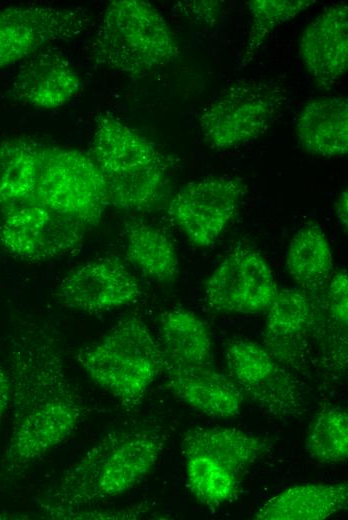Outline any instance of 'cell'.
Returning a JSON list of instances; mask_svg holds the SVG:
<instances>
[{
	"label": "cell",
	"instance_id": "f546056e",
	"mask_svg": "<svg viewBox=\"0 0 348 520\" xmlns=\"http://www.w3.org/2000/svg\"><path fill=\"white\" fill-rule=\"evenodd\" d=\"M12 400V379L10 372L0 366V421Z\"/></svg>",
	"mask_w": 348,
	"mask_h": 520
},
{
	"label": "cell",
	"instance_id": "44dd1931",
	"mask_svg": "<svg viewBox=\"0 0 348 520\" xmlns=\"http://www.w3.org/2000/svg\"><path fill=\"white\" fill-rule=\"evenodd\" d=\"M181 447L184 458L203 456L242 474L264 452L265 445L237 428L213 427L187 431Z\"/></svg>",
	"mask_w": 348,
	"mask_h": 520
},
{
	"label": "cell",
	"instance_id": "ac0fdd59",
	"mask_svg": "<svg viewBox=\"0 0 348 520\" xmlns=\"http://www.w3.org/2000/svg\"><path fill=\"white\" fill-rule=\"evenodd\" d=\"M164 366L196 368L213 365L212 339L205 323L192 311L172 308L159 318Z\"/></svg>",
	"mask_w": 348,
	"mask_h": 520
},
{
	"label": "cell",
	"instance_id": "ba28073f",
	"mask_svg": "<svg viewBox=\"0 0 348 520\" xmlns=\"http://www.w3.org/2000/svg\"><path fill=\"white\" fill-rule=\"evenodd\" d=\"M86 228L71 217L26 200L4 207L0 245L16 257L44 261L75 250Z\"/></svg>",
	"mask_w": 348,
	"mask_h": 520
},
{
	"label": "cell",
	"instance_id": "52a82bcc",
	"mask_svg": "<svg viewBox=\"0 0 348 520\" xmlns=\"http://www.w3.org/2000/svg\"><path fill=\"white\" fill-rule=\"evenodd\" d=\"M287 90L272 81L241 80L207 105L199 126L209 147L228 150L265 133L287 104Z\"/></svg>",
	"mask_w": 348,
	"mask_h": 520
},
{
	"label": "cell",
	"instance_id": "7402d4cb",
	"mask_svg": "<svg viewBox=\"0 0 348 520\" xmlns=\"http://www.w3.org/2000/svg\"><path fill=\"white\" fill-rule=\"evenodd\" d=\"M124 240L128 260L146 277L158 282L175 278L179 266L177 252L161 229L131 219L124 223Z\"/></svg>",
	"mask_w": 348,
	"mask_h": 520
},
{
	"label": "cell",
	"instance_id": "d4e9b609",
	"mask_svg": "<svg viewBox=\"0 0 348 520\" xmlns=\"http://www.w3.org/2000/svg\"><path fill=\"white\" fill-rule=\"evenodd\" d=\"M185 462L187 484L200 503L217 507L234 498L241 474L203 456L186 457Z\"/></svg>",
	"mask_w": 348,
	"mask_h": 520
},
{
	"label": "cell",
	"instance_id": "2e32d148",
	"mask_svg": "<svg viewBox=\"0 0 348 520\" xmlns=\"http://www.w3.org/2000/svg\"><path fill=\"white\" fill-rule=\"evenodd\" d=\"M80 86V77L66 58L55 53H38L20 67L12 83V93L33 107L56 109L67 104Z\"/></svg>",
	"mask_w": 348,
	"mask_h": 520
},
{
	"label": "cell",
	"instance_id": "277c9868",
	"mask_svg": "<svg viewBox=\"0 0 348 520\" xmlns=\"http://www.w3.org/2000/svg\"><path fill=\"white\" fill-rule=\"evenodd\" d=\"M180 48L162 14L141 0L110 2L91 44L94 63L108 70L144 75L167 65Z\"/></svg>",
	"mask_w": 348,
	"mask_h": 520
},
{
	"label": "cell",
	"instance_id": "7a4b0ae2",
	"mask_svg": "<svg viewBox=\"0 0 348 520\" xmlns=\"http://www.w3.org/2000/svg\"><path fill=\"white\" fill-rule=\"evenodd\" d=\"M163 445L154 432L106 434L49 489L46 508L76 510L124 494L149 475Z\"/></svg>",
	"mask_w": 348,
	"mask_h": 520
},
{
	"label": "cell",
	"instance_id": "7c38bea8",
	"mask_svg": "<svg viewBox=\"0 0 348 520\" xmlns=\"http://www.w3.org/2000/svg\"><path fill=\"white\" fill-rule=\"evenodd\" d=\"M273 272L261 254L238 248L215 268L205 287L217 311L254 314L266 311L278 293Z\"/></svg>",
	"mask_w": 348,
	"mask_h": 520
},
{
	"label": "cell",
	"instance_id": "6da1fadb",
	"mask_svg": "<svg viewBox=\"0 0 348 520\" xmlns=\"http://www.w3.org/2000/svg\"><path fill=\"white\" fill-rule=\"evenodd\" d=\"M13 422L5 466L20 470L62 444L83 416V400L69 380L50 332L30 324L12 341Z\"/></svg>",
	"mask_w": 348,
	"mask_h": 520
},
{
	"label": "cell",
	"instance_id": "f1b7e54d",
	"mask_svg": "<svg viewBox=\"0 0 348 520\" xmlns=\"http://www.w3.org/2000/svg\"><path fill=\"white\" fill-rule=\"evenodd\" d=\"M183 13L190 19H194L200 24L212 26L218 19L221 10L219 1H189L184 2Z\"/></svg>",
	"mask_w": 348,
	"mask_h": 520
},
{
	"label": "cell",
	"instance_id": "e0dca14e",
	"mask_svg": "<svg viewBox=\"0 0 348 520\" xmlns=\"http://www.w3.org/2000/svg\"><path fill=\"white\" fill-rule=\"evenodd\" d=\"M296 135L300 146L314 155L333 158L348 151V99L324 97L307 103L298 115Z\"/></svg>",
	"mask_w": 348,
	"mask_h": 520
},
{
	"label": "cell",
	"instance_id": "3957f363",
	"mask_svg": "<svg viewBox=\"0 0 348 520\" xmlns=\"http://www.w3.org/2000/svg\"><path fill=\"white\" fill-rule=\"evenodd\" d=\"M90 155L103 174L109 206L147 211L163 201L168 189L164 155L110 113L96 118Z\"/></svg>",
	"mask_w": 348,
	"mask_h": 520
},
{
	"label": "cell",
	"instance_id": "5bb4252c",
	"mask_svg": "<svg viewBox=\"0 0 348 520\" xmlns=\"http://www.w3.org/2000/svg\"><path fill=\"white\" fill-rule=\"evenodd\" d=\"M301 59L314 80L330 88L348 68V9L344 2L322 11L305 28L299 42Z\"/></svg>",
	"mask_w": 348,
	"mask_h": 520
},
{
	"label": "cell",
	"instance_id": "9a60e30c",
	"mask_svg": "<svg viewBox=\"0 0 348 520\" xmlns=\"http://www.w3.org/2000/svg\"><path fill=\"white\" fill-rule=\"evenodd\" d=\"M166 387L179 400L212 418H231L241 412L244 394L213 365L196 368L164 366Z\"/></svg>",
	"mask_w": 348,
	"mask_h": 520
},
{
	"label": "cell",
	"instance_id": "d6986e66",
	"mask_svg": "<svg viewBox=\"0 0 348 520\" xmlns=\"http://www.w3.org/2000/svg\"><path fill=\"white\" fill-rule=\"evenodd\" d=\"M346 483H306L289 487L264 502L257 520H323L347 507Z\"/></svg>",
	"mask_w": 348,
	"mask_h": 520
},
{
	"label": "cell",
	"instance_id": "484cf974",
	"mask_svg": "<svg viewBox=\"0 0 348 520\" xmlns=\"http://www.w3.org/2000/svg\"><path fill=\"white\" fill-rule=\"evenodd\" d=\"M305 451L319 463L345 462L348 457V416L339 407L326 408L310 423Z\"/></svg>",
	"mask_w": 348,
	"mask_h": 520
},
{
	"label": "cell",
	"instance_id": "8fae6325",
	"mask_svg": "<svg viewBox=\"0 0 348 520\" xmlns=\"http://www.w3.org/2000/svg\"><path fill=\"white\" fill-rule=\"evenodd\" d=\"M229 377L263 410L277 416L294 414L301 406L295 381L271 353L256 342L236 339L225 348Z\"/></svg>",
	"mask_w": 348,
	"mask_h": 520
},
{
	"label": "cell",
	"instance_id": "8992f818",
	"mask_svg": "<svg viewBox=\"0 0 348 520\" xmlns=\"http://www.w3.org/2000/svg\"><path fill=\"white\" fill-rule=\"evenodd\" d=\"M86 227L97 226L109 206L103 174L90 154L45 146L34 193L29 199Z\"/></svg>",
	"mask_w": 348,
	"mask_h": 520
},
{
	"label": "cell",
	"instance_id": "ffe728a7",
	"mask_svg": "<svg viewBox=\"0 0 348 520\" xmlns=\"http://www.w3.org/2000/svg\"><path fill=\"white\" fill-rule=\"evenodd\" d=\"M303 292L295 288L279 290L267 309L265 348L278 362L296 355L312 323V306Z\"/></svg>",
	"mask_w": 348,
	"mask_h": 520
},
{
	"label": "cell",
	"instance_id": "9c48e42d",
	"mask_svg": "<svg viewBox=\"0 0 348 520\" xmlns=\"http://www.w3.org/2000/svg\"><path fill=\"white\" fill-rule=\"evenodd\" d=\"M91 18L82 8L29 5L0 11V69L34 55L46 44L83 34Z\"/></svg>",
	"mask_w": 348,
	"mask_h": 520
},
{
	"label": "cell",
	"instance_id": "4dcf8cb0",
	"mask_svg": "<svg viewBox=\"0 0 348 520\" xmlns=\"http://www.w3.org/2000/svg\"><path fill=\"white\" fill-rule=\"evenodd\" d=\"M334 212L336 218L345 231L348 227V193L347 190L342 191L334 203Z\"/></svg>",
	"mask_w": 348,
	"mask_h": 520
},
{
	"label": "cell",
	"instance_id": "30bf717a",
	"mask_svg": "<svg viewBox=\"0 0 348 520\" xmlns=\"http://www.w3.org/2000/svg\"><path fill=\"white\" fill-rule=\"evenodd\" d=\"M236 178L212 176L183 186L171 199L167 214L197 247H208L234 216L244 194Z\"/></svg>",
	"mask_w": 348,
	"mask_h": 520
},
{
	"label": "cell",
	"instance_id": "83f0119b",
	"mask_svg": "<svg viewBox=\"0 0 348 520\" xmlns=\"http://www.w3.org/2000/svg\"><path fill=\"white\" fill-rule=\"evenodd\" d=\"M328 286V306L336 322L347 326L348 319V278L346 270L332 274Z\"/></svg>",
	"mask_w": 348,
	"mask_h": 520
},
{
	"label": "cell",
	"instance_id": "603a6c76",
	"mask_svg": "<svg viewBox=\"0 0 348 520\" xmlns=\"http://www.w3.org/2000/svg\"><path fill=\"white\" fill-rule=\"evenodd\" d=\"M286 268L303 291L321 289L329 282L333 256L329 241L318 225H306L294 234L286 253Z\"/></svg>",
	"mask_w": 348,
	"mask_h": 520
},
{
	"label": "cell",
	"instance_id": "cb8c5ba5",
	"mask_svg": "<svg viewBox=\"0 0 348 520\" xmlns=\"http://www.w3.org/2000/svg\"><path fill=\"white\" fill-rule=\"evenodd\" d=\"M45 145L28 139L0 143V205L29 200L35 190Z\"/></svg>",
	"mask_w": 348,
	"mask_h": 520
},
{
	"label": "cell",
	"instance_id": "4fadbf2b",
	"mask_svg": "<svg viewBox=\"0 0 348 520\" xmlns=\"http://www.w3.org/2000/svg\"><path fill=\"white\" fill-rule=\"evenodd\" d=\"M141 295L136 277L121 260L112 256L88 261L72 270L53 294L61 306L90 313L133 304Z\"/></svg>",
	"mask_w": 348,
	"mask_h": 520
},
{
	"label": "cell",
	"instance_id": "5b68a950",
	"mask_svg": "<svg viewBox=\"0 0 348 520\" xmlns=\"http://www.w3.org/2000/svg\"><path fill=\"white\" fill-rule=\"evenodd\" d=\"M77 361L97 385L129 407L142 401L164 371L159 341L137 317L120 320L80 348Z\"/></svg>",
	"mask_w": 348,
	"mask_h": 520
},
{
	"label": "cell",
	"instance_id": "4316f807",
	"mask_svg": "<svg viewBox=\"0 0 348 520\" xmlns=\"http://www.w3.org/2000/svg\"><path fill=\"white\" fill-rule=\"evenodd\" d=\"M314 0H251L247 6L251 13L248 39L242 55V63H249L267 36L278 26L295 18L312 6Z\"/></svg>",
	"mask_w": 348,
	"mask_h": 520
}]
</instances>
